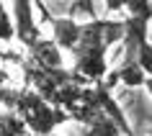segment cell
<instances>
[{"mask_svg": "<svg viewBox=\"0 0 152 136\" xmlns=\"http://www.w3.org/2000/svg\"><path fill=\"white\" fill-rule=\"evenodd\" d=\"M52 36H54V44L62 51H75L77 44H80V36H83V23L77 18H52Z\"/></svg>", "mask_w": 152, "mask_h": 136, "instance_id": "3", "label": "cell"}, {"mask_svg": "<svg viewBox=\"0 0 152 136\" xmlns=\"http://www.w3.org/2000/svg\"><path fill=\"white\" fill-rule=\"evenodd\" d=\"M0 44H3V41H0ZM0 56H3V46H0Z\"/></svg>", "mask_w": 152, "mask_h": 136, "instance_id": "12", "label": "cell"}, {"mask_svg": "<svg viewBox=\"0 0 152 136\" xmlns=\"http://www.w3.org/2000/svg\"><path fill=\"white\" fill-rule=\"evenodd\" d=\"M16 108L23 113V121L28 123V128H31L36 136H49L54 131V126L70 121V113L62 111V108H54L52 103H47L36 90H23V93H18Z\"/></svg>", "mask_w": 152, "mask_h": 136, "instance_id": "1", "label": "cell"}, {"mask_svg": "<svg viewBox=\"0 0 152 136\" xmlns=\"http://www.w3.org/2000/svg\"><path fill=\"white\" fill-rule=\"evenodd\" d=\"M106 3V10L108 13H119V10L126 8V0H103Z\"/></svg>", "mask_w": 152, "mask_h": 136, "instance_id": "10", "label": "cell"}, {"mask_svg": "<svg viewBox=\"0 0 152 136\" xmlns=\"http://www.w3.org/2000/svg\"><path fill=\"white\" fill-rule=\"evenodd\" d=\"M144 88H147V93H150V98H152V77H147V82H144Z\"/></svg>", "mask_w": 152, "mask_h": 136, "instance_id": "11", "label": "cell"}, {"mask_svg": "<svg viewBox=\"0 0 152 136\" xmlns=\"http://www.w3.org/2000/svg\"><path fill=\"white\" fill-rule=\"evenodd\" d=\"M13 39H16V21H13V13L5 8V0H0V41Z\"/></svg>", "mask_w": 152, "mask_h": 136, "instance_id": "6", "label": "cell"}, {"mask_svg": "<svg viewBox=\"0 0 152 136\" xmlns=\"http://www.w3.org/2000/svg\"><path fill=\"white\" fill-rule=\"evenodd\" d=\"M77 16H88L93 21V3L90 0H75V8H72V18Z\"/></svg>", "mask_w": 152, "mask_h": 136, "instance_id": "9", "label": "cell"}, {"mask_svg": "<svg viewBox=\"0 0 152 136\" xmlns=\"http://www.w3.org/2000/svg\"><path fill=\"white\" fill-rule=\"evenodd\" d=\"M137 62L147 72V77H152V41L150 39L139 41V46H137Z\"/></svg>", "mask_w": 152, "mask_h": 136, "instance_id": "7", "label": "cell"}, {"mask_svg": "<svg viewBox=\"0 0 152 136\" xmlns=\"http://www.w3.org/2000/svg\"><path fill=\"white\" fill-rule=\"evenodd\" d=\"M28 62H34V69H62V49L54 44V39L41 36L28 46Z\"/></svg>", "mask_w": 152, "mask_h": 136, "instance_id": "2", "label": "cell"}, {"mask_svg": "<svg viewBox=\"0 0 152 136\" xmlns=\"http://www.w3.org/2000/svg\"><path fill=\"white\" fill-rule=\"evenodd\" d=\"M80 136H126V134L119 128V123L113 118H108L106 113H101L96 121H90L88 126H83Z\"/></svg>", "mask_w": 152, "mask_h": 136, "instance_id": "5", "label": "cell"}, {"mask_svg": "<svg viewBox=\"0 0 152 136\" xmlns=\"http://www.w3.org/2000/svg\"><path fill=\"white\" fill-rule=\"evenodd\" d=\"M113 72L124 88H144V82H147V72L139 67V62H121Z\"/></svg>", "mask_w": 152, "mask_h": 136, "instance_id": "4", "label": "cell"}, {"mask_svg": "<svg viewBox=\"0 0 152 136\" xmlns=\"http://www.w3.org/2000/svg\"><path fill=\"white\" fill-rule=\"evenodd\" d=\"M126 10L134 18H152V0H126Z\"/></svg>", "mask_w": 152, "mask_h": 136, "instance_id": "8", "label": "cell"}]
</instances>
